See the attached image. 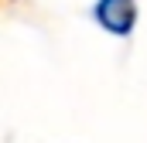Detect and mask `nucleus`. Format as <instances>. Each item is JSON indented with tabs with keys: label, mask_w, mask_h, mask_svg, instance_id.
<instances>
[{
	"label": "nucleus",
	"mask_w": 147,
	"mask_h": 143,
	"mask_svg": "<svg viewBox=\"0 0 147 143\" xmlns=\"http://www.w3.org/2000/svg\"><path fill=\"white\" fill-rule=\"evenodd\" d=\"M96 24L113 37H127L137 27V0H96L92 3Z\"/></svg>",
	"instance_id": "obj_1"
}]
</instances>
